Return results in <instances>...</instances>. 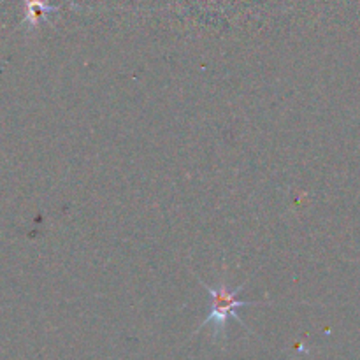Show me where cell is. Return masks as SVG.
<instances>
[{
	"mask_svg": "<svg viewBox=\"0 0 360 360\" xmlns=\"http://www.w3.org/2000/svg\"><path fill=\"white\" fill-rule=\"evenodd\" d=\"M198 281H201V285L206 288L208 294H210L211 299H213V309H211V313L208 315V318L203 322V325L197 329V332L201 331V329L208 327V325H213V327H214V338H217V339L224 338L225 325H227L228 318H235L239 324H243V322H241V320H239V316H237V309L239 308H244V306L262 304V302L241 301V299H237L239 290H243V287L246 285V281L239 285L235 290H228V288L225 287V283H220L218 287H210V285L204 283L203 279H198Z\"/></svg>",
	"mask_w": 360,
	"mask_h": 360,
	"instance_id": "cell-1",
	"label": "cell"
}]
</instances>
